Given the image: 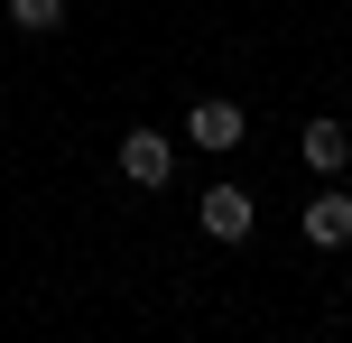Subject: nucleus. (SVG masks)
I'll return each mask as SVG.
<instances>
[{
    "mask_svg": "<svg viewBox=\"0 0 352 343\" xmlns=\"http://www.w3.org/2000/svg\"><path fill=\"white\" fill-rule=\"evenodd\" d=\"M195 223H204L223 251H241L250 232H260V204H250V186H232V177H213L204 186V204H195Z\"/></svg>",
    "mask_w": 352,
    "mask_h": 343,
    "instance_id": "nucleus-1",
    "label": "nucleus"
},
{
    "mask_svg": "<svg viewBox=\"0 0 352 343\" xmlns=\"http://www.w3.org/2000/svg\"><path fill=\"white\" fill-rule=\"evenodd\" d=\"M111 158H121L130 186H148V195H158L167 167H176V140H167V130H121V148H111Z\"/></svg>",
    "mask_w": 352,
    "mask_h": 343,
    "instance_id": "nucleus-2",
    "label": "nucleus"
},
{
    "mask_svg": "<svg viewBox=\"0 0 352 343\" xmlns=\"http://www.w3.org/2000/svg\"><path fill=\"white\" fill-rule=\"evenodd\" d=\"M186 140L213 148V158H232V148L250 140V111L241 102H186Z\"/></svg>",
    "mask_w": 352,
    "mask_h": 343,
    "instance_id": "nucleus-3",
    "label": "nucleus"
},
{
    "mask_svg": "<svg viewBox=\"0 0 352 343\" xmlns=\"http://www.w3.org/2000/svg\"><path fill=\"white\" fill-rule=\"evenodd\" d=\"M297 232H306V251H343V241H352V195H343V186H324V195H306Z\"/></svg>",
    "mask_w": 352,
    "mask_h": 343,
    "instance_id": "nucleus-4",
    "label": "nucleus"
},
{
    "mask_svg": "<svg viewBox=\"0 0 352 343\" xmlns=\"http://www.w3.org/2000/svg\"><path fill=\"white\" fill-rule=\"evenodd\" d=\"M297 158L316 167V177H343V167H352V130L324 111V121H306V130H297Z\"/></svg>",
    "mask_w": 352,
    "mask_h": 343,
    "instance_id": "nucleus-5",
    "label": "nucleus"
},
{
    "mask_svg": "<svg viewBox=\"0 0 352 343\" xmlns=\"http://www.w3.org/2000/svg\"><path fill=\"white\" fill-rule=\"evenodd\" d=\"M0 10H10L19 37H56V28H65V0H0Z\"/></svg>",
    "mask_w": 352,
    "mask_h": 343,
    "instance_id": "nucleus-6",
    "label": "nucleus"
}]
</instances>
